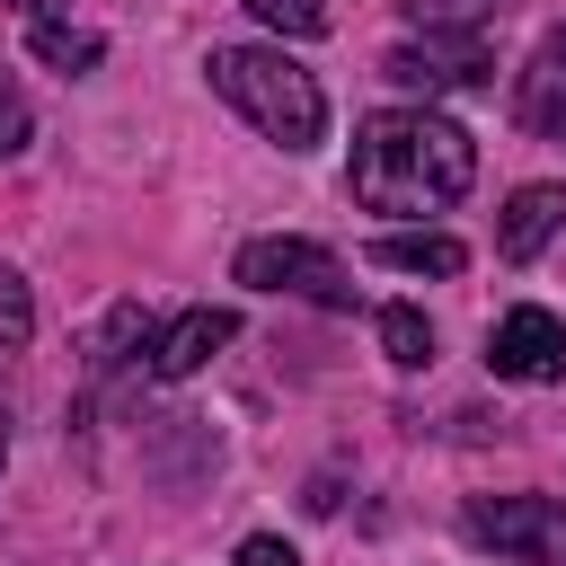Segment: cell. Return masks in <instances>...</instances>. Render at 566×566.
<instances>
[{
  "mask_svg": "<svg viewBox=\"0 0 566 566\" xmlns=\"http://www.w3.org/2000/svg\"><path fill=\"white\" fill-rule=\"evenodd\" d=\"M248 18L265 35H327L336 27V0H248Z\"/></svg>",
  "mask_w": 566,
  "mask_h": 566,
  "instance_id": "cell-15",
  "label": "cell"
},
{
  "mask_svg": "<svg viewBox=\"0 0 566 566\" xmlns=\"http://www.w3.org/2000/svg\"><path fill=\"white\" fill-rule=\"evenodd\" d=\"M27 142H35V115H27V88H18L9 71H0V159H18Z\"/></svg>",
  "mask_w": 566,
  "mask_h": 566,
  "instance_id": "cell-16",
  "label": "cell"
},
{
  "mask_svg": "<svg viewBox=\"0 0 566 566\" xmlns=\"http://www.w3.org/2000/svg\"><path fill=\"white\" fill-rule=\"evenodd\" d=\"M460 531L478 548H504V557H557L566 548V504L557 495H478L460 513Z\"/></svg>",
  "mask_w": 566,
  "mask_h": 566,
  "instance_id": "cell-4",
  "label": "cell"
},
{
  "mask_svg": "<svg viewBox=\"0 0 566 566\" xmlns=\"http://www.w3.org/2000/svg\"><path fill=\"white\" fill-rule=\"evenodd\" d=\"M398 88H478L495 62H486V35H407V44H389V62H380Z\"/></svg>",
  "mask_w": 566,
  "mask_h": 566,
  "instance_id": "cell-6",
  "label": "cell"
},
{
  "mask_svg": "<svg viewBox=\"0 0 566 566\" xmlns=\"http://www.w3.org/2000/svg\"><path fill=\"white\" fill-rule=\"evenodd\" d=\"M486 371H495V380H522V389L566 380V318H548V310H504L495 336H486Z\"/></svg>",
  "mask_w": 566,
  "mask_h": 566,
  "instance_id": "cell-5",
  "label": "cell"
},
{
  "mask_svg": "<svg viewBox=\"0 0 566 566\" xmlns=\"http://www.w3.org/2000/svg\"><path fill=\"white\" fill-rule=\"evenodd\" d=\"M513 115H522V133L566 142V27H548V35L531 44V62H522V80H513Z\"/></svg>",
  "mask_w": 566,
  "mask_h": 566,
  "instance_id": "cell-8",
  "label": "cell"
},
{
  "mask_svg": "<svg viewBox=\"0 0 566 566\" xmlns=\"http://www.w3.org/2000/svg\"><path fill=\"white\" fill-rule=\"evenodd\" d=\"M380 345H389L398 371H424V363H433V327H424V310L389 301V310H380Z\"/></svg>",
  "mask_w": 566,
  "mask_h": 566,
  "instance_id": "cell-12",
  "label": "cell"
},
{
  "mask_svg": "<svg viewBox=\"0 0 566 566\" xmlns=\"http://www.w3.org/2000/svg\"><path fill=\"white\" fill-rule=\"evenodd\" d=\"M239 283L248 292H292V301H318V310H354V274L318 239H248Z\"/></svg>",
  "mask_w": 566,
  "mask_h": 566,
  "instance_id": "cell-3",
  "label": "cell"
},
{
  "mask_svg": "<svg viewBox=\"0 0 566 566\" xmlns=\"http://www.w3.org/2000/svg\"><path fill=\"white\" fill-rule=\"evenodd\" d=\"M239 566H301V557H292V539L256 531V539H239Z\"/></svg>",
  "mask_w": 566,
  "mask_h": 566,
  "instance_id": "cell-17",
  "label": "cell"
},
{
  "mask_svg": "<svg viewBox=\"0 0 566 566\" xmlns=\"http://www.w3.org/2000/svg\"><path fill=\"white\" fill-rule=\"evenodd\" d=\"M0 460H9V407H0Z\"/></svg>",
  "mask_w": 566,
  "mask_h": 566,
  "instance_id": "cell-18",
  "label": "cell"
},
{
  "mask_svg": "<svg viewBox=\"0 0 566 566\" xmlns=\"http://www.w3.org/2000/svg\"><path fill=\"white\" fill-rule=\"evenodd\" d=\"M239 336V310H221V301H203V310H186V318H168L159 336H150V354H142V371L150 380H195L221 345Z\"/></svg>",
  "mask_w": 566,
  "mask_h": 566,
  "instance_id": "cell-7",
  "label": "cell"
},
{
  "mask_svg": "<svg viewBox=\"0 0 566 566\" xmlns=\"http://www.w3.org/2000/svg\"><path fill=\"white\" fill-rule=\"evenodd\" d=\"M371 265H389V274H460L469 248L451 230H380L371 239Z\"/></svg>",
  "mask_w": 566,
  "mask_h": 566,
  "instance_id": "cell-11",
  "label": "cell"
},
{
  "mask_svg": "<svg viewBox=\"0 0 566 566\" xmlns=\"http://www.w3.org/2000/svg\"><path fill=\"white\" fill-rule=\"evenodd\" d=\"M27 336H35V292H27L18 265H0V371L27 354Z\"/></svg>",
  "mask_w": 566,
  "mask_h": 566,
  "instance_id": "cell-14",
  "label": "cell"
},
{
  "mask_svg": "<svg viewBox=\"0 0 566 566\" xmlns=\"http://www.w3.org/2000/svg\"><path fill=\"white\" fill-rule=\"evenodd\" d=\"M18 18H27V44H35V62H44V71H62V80L97 71L106 35H97V27H80V18H71V0H18Z\"/></svg>",
  "mask_w": 566,
  "mask_h": 566,
  "instance_id": "cell-9",
  "label": "cell"
},
{
  "mask_svg": "<svg viewBox=\"0 0 566 566\" xmlns=\"http://www.w3.org/2000/svg\"><path fill=\"white\" fill-rule=\"evenodd\" d=\"M469 177H478V142L451 115H433V106H380V115H363L354 168H345V186H354L363 212H442V203L469 195Z\"/></svg>",
  "mask_w": 566,
  "mask_h": 566,
  "instance_id": "cell-1",
  "label": "cell"
},
{
  "mask_svg": "<svg viewBox=\"0 0 566 566\" xmlns=\"http://www.w3.org/2000/svg\"><path fill=\"white\" fill-rule=\"evenodd\" d=\"M557 221H566V186H522V195L504 203V221H495V248H504L513 265H531V256L557 239Z\"/></svg>",
  "mask_w": 566,
  "mask_h": 566,
  "instance_id": "cell-10",
  "label": "cell"
},
{
  "mask_svg": "<svg viewBox=\"0 0 566 566\" xmlns=\"http://www.w3.org/2000/svg\"><path fill=\"white\" fill-rule=\"evenodd\" d=\"M203 71H212V88L274 142V150H318V133H327V97H318V80L283 53V44H212L203 53Z\"/></svg>",
  "mask_w": 566,
  "mask_h": 566,
  "instance_id": "cell-2",
  "label": "cell"
},
{
  "mask_svg": "<svg viewBox=\"0 0 566 566\" xmlns=\"http://www.w3.org/2000/svg\"><path fill=\"white\" fill-rule=\"evenodd\" d=\"M495 9H504V0H407V18H416L424 35H486Z\"/></svg>",
  "mask_w": 566,
  "mask_h": 566,
  "instance_id": "cell-13",
  "label": "cell"
}]
</instances>
